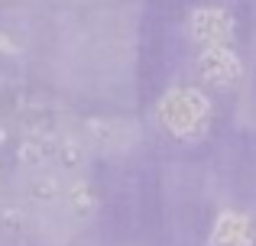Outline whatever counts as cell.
<instances>
[{"label":"cell","mask_w":256,"mask_h":246,"mask_svg":"<svg viewBox=\"0 0 256 246\" xmlns=\"http://www.w3.org/2000/svg\"><path fill=\"white\" fill-rule=\"evenodd\" d=\"M204 114L208 107L194 91H175L162 101V120L172 126V133H192L194 126H201Z\"/></svg>","instance_id":"1"},{"label":"cell","mask_w":256,"mask_h":246,"mask_svg":"<svg viewBox=\"0 0 256 246\" xmlns=\"http://www.w3.org/2000/svg\"><path fill=\"white\" fill-rule=\"evenodd\" d=\"M0 52H16V45H13L6 36H0Z\"/></svg>","instance_id":"6"},{"label":"cell","mask_w":256,"mask_h":246,"mask_svg":"<svg viewBox=\"0 0 256 246\" xmlns=\"http://www.w3.org/2000/svg\"><path fill=\"white\" fill-rule=\"evenodd\" d=\"M211 246H253V227L244 214H227L218 217L214 224V234H211Z\"/></svg>","instance_id":"2"},{"label":"cell","mask_w":256,"mask_h":246,"mask_svg":"<svg viewBox=\"0 0 256 246\" xmlns=\"http://www.w3.org/2000/svg\"><path fill=\"white\" fill-rule=\"evenodd\" d=\"M201 68H204V75L211 81H227V78L237 75V58L227 49H220V45H208L204 58H201Z\"/></svg>","instance_id":"4"},{"label":"cell","mask_w":256,"mask_h":246,"mask_svg":"<svg viewBox=\"0 0 256 246\" xmlns=\"http://www.w3.org/2000/svg\"><path fill=\"white\" fill-rule=\"evenodd\" d=\"M72 208H75L78 214H91L94 198L88 195V188H84V185H75V188H72Z\"/></svg>","instance_id":"5"},{"label":"cell","mask_w":256,"mask_h":246,"mask_svg":"<svg viewBox=\"0 0 256 246\" xmlns=\"http://www.w3.org/2000/svg\"><path fill=\"white\" fill-rule=\"evenodd\" d=\"M192 32H194V39H201L208 45H220L230 36V19L220 10H198L192 19Z\"/></svg>","instance_id":"3"}]
</instances>
